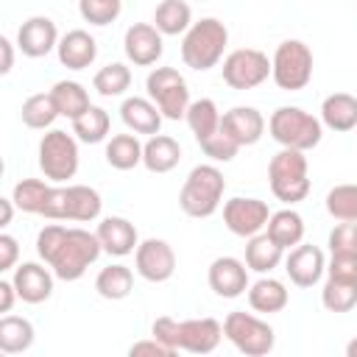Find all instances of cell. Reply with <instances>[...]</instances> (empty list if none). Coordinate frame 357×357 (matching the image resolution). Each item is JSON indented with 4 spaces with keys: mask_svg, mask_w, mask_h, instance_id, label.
I'll use <instances>...</instances> for the list:
<instances>
[{
    "mask_svg": "<svg viewBox=\"0 0 357 357\" xmlns=\"http://www.w3.org/2000/svg\"><path fill=\"white\" fill-rule=\"evenodd\" d=\"M220 70L231 89H254L271 78V59L257 47H237L223 59Z\"/></svg>",
    "mask_w": 357,
    "mask_h": 357,
    "instance_id": "8fae6325",
    "label": "cell"
},
{
    "mask_svg": "<svg viewBox=\"0 0 357 357\" xmlns=\"http://www.w3.org/2000/svg\"><path fill=\"white\" fill-rule=\"evenodd\" d=\"M268 131L282 148L312 151L324 137V123L301 106H279L268 120Z\"/></svg>",
    "mask_w": 357,
    "mask_h": 357,
    "instance_id": "5b68a950",
    "label": "cell"
},
{
    "mask_svg": "<svg viewBox=\"0 0 357 357\" xmlns=\"http://www.w3.org/2000/svg\"><path fill=\"white\" fill-rule=\"evenodd\" d=\"M226 178L215 165H195L181 190H178V206L190 218H212L223 201Z\"/></svg>",
    "mask_w": 357,
    "mask_h": 357,
    "instance_id": "3957f363",
    "label": "cell"
},
{
    "mask_svg": "<svg viewBox=\"0 0 357 357\" xmlns=\"http://www.w3.org/2000/svg\"><path fill=\"white\" fill-rule=\"evenodd\" d=\"M198 3H204V0H198Z\"/></svg>",
    "mask_w": 357,
    "mask_h": 357,
    "instance_id": "f5cc1de1",
    "label": "cell"
},
{
    "mask_svg": "<svg viewBox=\"0 0 357 357\" xmlns=\"http://www.w3.org/2000/svg\"><path fill=\"white\" fill-rule=\"evenodd\" d=\"M128 354H131V357H173L176 351H170L165 343H159L156 337H151V340L134 343V346L128 349Z\"/></svg>",
    "mask_w": 357,
    "mask_h": 357,
    "instance_id": "7dc6e473",
    "label": "cell"
},
{
    "mask_svg": "<svg viewBox=\"0 0 357 357\" xmlns=\"http://www.w3.org/2000/svg\"><path fill=\"white\" fill-rule=\"evenodd\" d=\"M50 95H53V100L59 106V114L61 117H70V120L81 117L92 106L89 103V92L78 81H56L53 89H50Z\"/></svg>",
    "mask_w": 357,
    "mask_h": 357,
    "instance_id": "836d02e7",
    "label": "cell"
},
{
    "mask_svg": "<svg viewBox=\"0 0 357 357\" xmlns=\"http://www.w3.org/2000/svg\"><path fill=\"white\" fill-rule=\"evenodd\" d=\"M17 257H20V243L17 237H11L8 231L0 234V271H11L17 265Z\"/></svg>",
    "mask_w": 357,
    "mask_h": 357,
    "instance_id": "bcb514c9",
    "label": "cell"
},
{
    "mask_svg": "<svg viewBox=\"0 0 357 357\" xmlns=\"http://www.w3.org/2000/svg\"><path fill=\"white\" fill-rule=\"evenodd\" d=\"M106 162L114 170H134L142 165V142L137 134H114L106 142Z\"/></svg>",
    "mask_w": 357,
    "mask_h": 357,
    "instance_id": "d6a6232c",
    "label": "cell"
},
{
    "mask_svg": "<svg viewBox=\"0 0 357 357\" xmlns=\"http://www.w3.org/2000/svg\"><path fill=\"white\" fill-rule=\"evenodd\" d=\"M153 25L165 36H178L187 33L192 25V8L187 0H162L153 11Z\"/></svg>",
    "mask_w": 357,
    "mask_h": 357,
    "instance_id": "4dcf8cb0",
    "label": "cell"
},
{
    "mask_svg": "<svg viewBox=\"0 0 357 357\" xmlns=\"http://www.w3.org/2000/svg\"><path fill=\"white\" fill-rule=\"evenodd\" d=\"M20 117H22V123H25L28 128L45 131V128H50L53 120L61 117V114H59V106H56V100H53L50 92H36V95H31V98L22 103Z\"/></svg>",
    "mask_w": 357,
    "mask_h": 357,
    "instance_id": "d590c367",
    "label": "cell"
},
{
    "mask_svg": "<svg viewBox=\"0 0 357 357\" xmlns=\"http://www.w3.org/2000/svg\"><path fill=\"white\" fill-rule=\"evenodd\" d=\"M321 304L329 312H349L357 307V279H337L326 276L321 290Z\"/></svg>",
    "mask_w": 357,
    "mask_h": 357,
    "instance_id": "e575fe53",
    "label": "cell"
},
{
    "mask_svg": "<svg viewBox=\"0 0 357 357\" xmlns=\"http://www.w3.org/2000/svg\"><path fill=\"white\" fill-rule=\"evenodd\" d=\"M92 86L100 98H120L131 86V70L123 61H112L95 73Z\"/></svg>",
    "mask_w": 357,
    "mask_h": 357,
    "instance_id": "74e56055",
    "label": "cell"
},
{
    "mask_svg": "<svg viewBox=\"0 0 357 357\" xmlns=\"http://www.w3.org/2000/svg\"><path fill=\"white\" fill-rule=\"evenodd\" d=\"M271 209L265 201L259 198H245V195H234L223 204V223L231 234L237 237H254L268 226Z\"/></svg>",
    "mask_w": 357,
    "mask_h": 357,
    "instance_id": "7c38bea8",
    "label": "cell"
},
{
    "mask_svg": "<svg viewBox=\"0 0 357 357\" xmlns=\"http://www.w3.org/2000/svg\"><path fill=\"white\" fill-rule=\"evenodd\" d=\"M39 170L47 181L64 184L78 173V137L50 128L39 139Z\"/></svg>",
    "mask_w": 357,
    "mask_h": 357,
    "instance_id": "9c48e42d",
    "label": "cell"
},
{
    "mask_svg": "<svg viewBox=\"0 0 357 357\" xmlns=\"http://www.w3.org/2000/svg\"><path fill=\"white\" fill-rule=\"evenodd\" d=\"M321 123L329 131H351L357 128V98L349 92H332L321 103Z\"/></svg>",
    "mask_w": 357,
    "mask_h": 357,
    "instance_id": "d4e9b609",
    "label": "cell"
},
{
    "mask_svg": "<svg viewBox=\"0 0 357 357\" xmlns=\"http://www.w3.org/2000/svg\"><path fill=\"white\" fill-rule=\"evenodd\" d=\"M103 245L98 234L81 229V226H61L47 223L36 234V254L39 259L56 273L61 282H78L89 265L98 262Z\"/></svg>",
    "mask_w": 357,
    "mask_h": 357,
    "instance_id": "6da1fadb",
    "label": "cell"
},
{
    "mask_svg": "<svg viewBox=\"0 0 357 357\" xmlns=\"http://www.w3.org/2000/svg\"><path fill=\"white\" fill-rule=\"evenodd\" d=\"M53 279L56 273L39 262H22L14 268V287H17V296L25 301V304H42L53 296Z\"/></svg>",
    "mask_w": 357,
    "mask_h": 357,
    "instance_id": "ac0fdd59",
    "label": "cell"
},
{
    "mask_svg": "<svg viewBox=\"0 0 357 357\" xmlns=\"http://www.w3.org/2000/svg\"><path fill=\"white\" fill-rule=\"evenodd\" d=\"M95 290L106 301H123V298H128L131 290H134V273H131V268L128 265H120V262L100 268V273L95 279Z\"/></svg>",
    "mask_w": 357,
    "mask_h": 357,
    "instance_id": "f546056e",
    "label": "cell"
},
{
    "mask_svg": "<svg viewBox=\"0 0 357 357\" xmlns=\"http://www.w3.org/2000/svg\"><path fill=\"white\" fill-rule=\"evenodd\" d=\"M100 209H103V198H100L98 190H92L86 184H67V187H53L50 184L42 218L89 223V220L100 218Z\"/></svg>",
    "mask_w": 357,
    "mask_h": 357,
    "instance_id": "277c9868",
    "label": "cell"
},
{
    "mask_svg": "<svg viewBox=\"0 0 357 357\" xmlns=\"http://www.w3.org/2000/svg\"><path fill=\"white\" fill-rule=\"evenodd\" d=\"M201 145V151L212 159V162H231L234 156H237V151H240V145L223 131V128H218L212 137H206L204 142H198Z\"/></svg>",
    "mask_w": 357,
    "mask_h": 357,
    "instance_id": "7bdbcfd3",
    "label": "cell"
},
{
    "mask_svg": "<svg viewBox=\"0 0 357 357\" xmlns=\"http://www.w3.org/2000/svg\"><path fill=\"white\" fill-rule=\"evenodd\" d=\"M346 357H357V337H351L346 343Z\"/></svg>",
    "mask_w": 357,
    "mask_h": 357,
    "instance_id": "816d5d0a",
    "label": "cell"
},
{
    "mask_svg": "<svg viewBox=\"0 0 357 357\" xmlns=\"http://www.w3.org/2000/svg\"><path fill=\"white\" fill-rule=\"evenodd\" d=\"M120 120L126 123L128 131L145 134V137H153L162 128V112L151 98H137V95L126 98L120 103Z\"/></svg>",
    "mask_w": 357,
    "mask_h": 357,
    "instance_id": "603a6c76",
    "label": "cell"
},
{
    "mask_svg": "<svg viewBox=\"0 0 357 357\" xmlns=\"http://www.w3.org/2000/svg\"><path fill=\"white\" fill-rule=\"evenodd\" d=\"M14 206H17L14 198H0V212H3V215H0V226H3V229L11 223V218H14Z\"/></svg>",
    "mask_w": 357,
    "mask_h": 357,
    "instance_id": "f907efd6",
    "label": "cell"
},
{
    "mask_svg": "<svg viewBox=\"0 0 357 357\" xmlns=\"http://www.w3.org/2000/svg\"><path fill=\"white\" fill-rule=\"evenodd\" d=\"M223 340V324L215 318H187L181 321V351L209 354Z\"/></svg>",
    "mask_w": 357,
    "mask_h": 357,
    "instance_id": "44dd1931",
    "label": "cell"
},
{
    "mask_svg": "<svg viewBox=\"0 0 357 357\" xmlns=\"http://www.w3.org/2000/svg\"><path fill=\"white\" fill-rule=\"evenodd\" d=\"M59 31H56V22L45 14H33L28 17L20 31H17V47L22 50V56L28 59H42L47 56L53 47H59Z\"/></svg>",
    "mask_w": 357,
    "mask_h": 357,
    "instance_id": "9a60e30c",
    "label": "cell"
},
{
    "mask_svg": "<svg viewBox=\"0 0 357 357\" xmlns=\"http://www.w3.org/2000/svg\"><path fill=\"white\" fill-rule=\"evenodd\" d=\"M56 53H59V61L67 70H86L98 59V42H95V36L89 31L73 28L59 39Z\"/></svg>",
    "mask_w": 357,
    "mask_h": 357,
    "instance_id": "7402d4cb",
    "label": "cell"
},
{
    "mask_svg": "<svg viewBox=\"0 0 357 357\" xmlns=\"http://www.w3.org/2000/svg\"><path fill=\"white\" fill-rule=\"evenodd\" d=\"M134 268L145 282H167L176 273V251L167 240L148 237L134 251Z\"/></svg>",
    "mask_w": 357,
    "mask_h": 357,
    "instance_id": "4fadbf2b",
    "label": "cell"
},
{
    "mask_svg": "<svg viewBox=\"0 0 357 357\" xmlns=\"http://www.w3.org/2000/svg\"><path fill=\"white\" fill-rule=\"evenodd\" d=\"M220 117H223V114L218 112V103H215L212 98H198V100H192V103L187 106V114H184V120H187V126H190L195 142H204L206 137H212V134L220 128Z\"/></svg>",
    "mask_w": 357,
    "mask_h": 357,
    "instance_id": "1f68e13d",
    "label": "cell"
},
{
    "mask_svg": "<svg viewBox=\"0 0 357 357\" xmlns=\"http://www.w3.org/2000/svg\"><path fill=\"white\" fill-rule=\"evenodd\" d=\"M123 11V0H78V14L89 25H112Z\"/></svg>",
    "mask_w": 357,
    "mask_h": 357,
    "instance_id": "60d3db41",
    "label": "cell"
},
{
    "mask_svg": "<svg viewBox=\"0 0 357 357\" xmlns=\"http://www.w3.org/2000/svg\"><path fill=\"white\" fill-rule=\"evenodd\" d=\"M265 234L282 245L284 251L296 248L301 240H304V218L296 212V209H279V212H271L268 218V226H265Z\"/></svg>",
    "mask_w": 357,
    "mask_h": 357,
    "instance_id": "4316f807",
    "label": "cell"
},
{
    "mask_svg": "<svg viewBox=\"0 0 357 357\" xmlns=\"http://www.w3.org/2000/svg\"><path fill=\"white\" fill-rule=\"evenodd\" d=\"M229 45V28L218 17H201L190 25V31L181 39V59L190 70L206 73L212 70Z\"/></svg>",
    "mask_w": 357,
    "mask_h": 357,
    "instance_id": "7a4b0ae2",
    "label": "cell"
},
{
    "mask_svg": "<svg viewBox=\"0 0 357 357\" xmlns=\"http://www.w3.org/2000/svg\"><path fill=\"white\" fill-rule=\"evenodd\" d=\"M290 301V293L284 287V282L273 279V276H262L254 284H248V304L254 312H282Z\"/></svg>",
    "mask_w": 357,
    "mask_h": 357,
    "instance_id": "484cf974",
    "label": "cell"
},
{
    "mask_svg": "<svg viewBox=\"0 0 357 357\" xmlns=\"http://www.w3.org/2000/svg\"><path fill=\"white\" fill-rule=\"evenodd\" d=\"M206 282L220 298H237L248 293V265L237 257H218L206 271Z\"/></svg>",
    "mask_w": 357,
    "mask_h": 357,
    "instance_id": "2e32d148",
    "label": "cell"
},
{
    "mask_svg": "<svg viewBox=\"0 0 357 357\" xmlns=\"http://www.w3.org/2000/svg\"><path fill=\"white\" fill-rule=\"evenodd\" d=\"M14 298H20V296H17L14 282H11V279H0V312H3V315H6V312H11Z\"/></svg>",
    "mask_w": 357,
    "mask_h": 357,
    "instance_id": "c3c4849f",
    "label": "cell"
},
{
    "mask_svg": "<svg viewBox=\"0 0 357 357\" xmlns=\"http://www.w3.org/2000/svg\"><path fill=\"white\" fill-rule=\"evenodd\" d=\"M326 212L335 220L357 223V184H335L326 192Z\"/></svg>",
    "mask_w": 357,
    "mask_h": 357,
    "instance_id": "ab89813d",
    "label": "cell"
},
{
    "mask_svg": "<svg viewBox=\"0 0 357 357\" xmlns=\"http://www.w3.org/2000/svg\"><path fill=\"white\" fill-rule=\"evenodd\" d=\"M220 128L240 148H245V145H257L262 139V134H265V117L254 106H231L229 112H223Z\"/></svg>",
    "mask_w": 357,
    "mask_h": 357,
    "instance_id": "d6986e66",
    "label": "cell"
},
{
    "mask_svg": "<svg viewBox=\"0 0 357 357\" xmlns=\"http://www.w3.org/2000/svg\"><path fill=\"white\" fill-rule=\"evenodd\" d=\"M326 276H337V279H357V257H343V254H332L326 262Z\"/></svg>",
    "mask_w": 357,
    "mask_h": 357,
    "instance_id": "f6af8a7d",
    "label": "cell"
},
{
    "mask_svg": "<svg viewBox=\"0 0 357 357\" xmlns=\"http://www.w3.org/2000/svg\"><path fill=\"white\" fill-rule=\"evenodd\" d=\"M33 324L22 315H11L6 312L0 318V351L3 354H22L33 346Z\"/></svg>",
    "mask_w": 357,
    "mask_h": 357,
    "instance_id": "f1b7e54d",
    "label": "cell"
},
{
    "mask_svg": "<svg viewBox=\"0 0 357 357\" xmlns=\"http://www.w3.org/2000/svg\"><path fill=\"white\" fill-rule=\"evenodd\" d=\"M282 259H284V248L276 245L265 231L248 237V243H245V265H248V271L265 276L273 268H279Z\"/></svg>",
    "mask_w": 357,
    "mask_h": 357,
    "instance_id": "83f0119b",
    "label": "cell"
},
{
    "mask_svg": "<svg viewBox=\"0 0 357 357\" xmlns=\"http://www.w3.org/2000/svg\"><path fill=\"white\" fill-rule=\"evenodd\" d=\"M312 50L301 39H284L279 42L273 59H271V78L284 92H298L312 81Z\"/></svg>",
    "mask_w": 357,
    "mask_h": 357,
    "instance_id": "52a82bcc",
    "label": "cell"
},
{
    "mask_svg": "<svg viewBox=\"0 0 357 357\" xmlns=\"http://www.w3.org/2000/svg\"><path fill=\"white\" fill-rule=\"evenodd\" d=\"M0 53H3V61H0V73L8 75L11 67H14V45L8 36H0Z\"/></svg>",
    "mask_w": 357,
    "mask_h": 357,
    "instance_id": "681fc988",
    "label": "cell"
},
{
    "mask_svg": "<svg viewBox=\"0 0 357 357\" xmlns=\"http://www.w3.org/2000/svg\"><path fill=\"white\" fill-rule=\"evenodd\" d=\"M145 89L167 120H181L187 114V106L192 103L187 78L176 67H153L145 78Z\"/></svg>",
    "mask_w": 357,
    "mask_h": 357,
    "instance_id": "30bf717a",
    "label": "cell"
},
{
    "mask_svg": "<svg viewBox=\"0 0 357 357\" xmlns=\"http://www.w3.org/2000/svg\"><path fill=\"white\" fill-rule=\"evenodd\" d=\"M268 181L271 192L282 204H298L310 195V173H307V156L296 148H282L271 156L268 165Z\"/></svg>",
    "mask_w": 357,
    "mask_h": 357,
    "instance_id": "8992f818",
    "label": "cell"
},
{
    "mask_svg": "<svg viewBox=\"0 0 357 357\" xmlns=\"http://www.w3.org/2000/svg\"><path fill=\"white\" fill-rule=\"evenodd\" d=\"M329 254H343V257H357V223L351 220H340L332 231H329Z\"/></svg>",
    "mask_w": 357,
    "mask_h": 357,
    "instance_id": "b9f144b4",
    "label": "cell"
},
{
    "mask_svg": "<svg viewBox=\"0 0 357 357\" xmlns=\"http://www.w3.org/2000/svg\"><path fill=\"white\" fill-rule=\"evenodd\" d=\"M47 190H50V184L42 178H22L14 184L11 198H14L17 209H22L28 215H42L45 201H47Z\"/></svg>",
    "mask_w": 357,
    "mask_h": 357,
    "instance_id": "f35d334b",
    "label": "cell"
},
{
    "mask_svg": "<svg viewBox=\"0 0 357 357\" xmlns=\"http://www.w3.org/2000/svg\"><path fill=\"white\" fill-rule=\"evenodd\" d=\"M223 337L245 357H265L268 351H273V343H276L273 326L257 318L254 312H243V310H234L226 315Z\"/></svg>",
    "mask_w": 357,
    "mask_h": 357,
    "instance_id": "ba28073f",
    "label": "cell"
},
{
    "mask_svg": "<svg viewBox=\"0 0 357 357\" xmlns=\"http://www.w3.org/2000/svg\"><path fill=\"white\" fill-rule=\"evenodd\" d=\"M284 271L290 276V282L296 287H312L321 282L324 271H326V257L318 245H307V243H298L296 248L287 251L284 257Z\"/></svg>",
    "mask_w": 357,
    "mask_h": 357,
    "instance_id": "e0dca14e",
    "label": "cell"
},
{
    "mask_svg": "<svg viewBox=\"0 0 357 357\" xmlns=\"http://www.w3.org/2000/svg\"><path fill=\"white\" fill-rule=\"evenodd\" d=\"M151 337H156L159 343H165L170 351H181V321H176L170 315L156 318L153 326H151Z\"/></svg>",
    "mask_w": 357,
    "mask_h": 357,
    "instance_id": "ee69618b",
    "label": "cell"
},
{
    "mask_svg": "<svg viewBox=\"0 0 357 357\" xmlns=\"http://www.w3.org/2000/svg\"><path fill=\"white\" fill-rule=\"evenodd\" d=\"M109 128H112V117H109V112L100 109V106H89L81 117L73 120V134H75L81 142H89V145L103 142V139L109 137Z\"/></svg>",
    "mask_w": 357,
    "mask_h": 357,
    "instance_id": "8d00e7d4",
    "label": "cell"
},
{
    "mask_svg": "<svg viewBox=\"0 0 357 357\" xmlns=\"http://www.w3.org/2000/svg\"><path fill=\"white\" fill-rule=\"evenodd\" d=\"M162 31L151 22H134L128 25L126 36H123V50H126V59L137 67H151L162 59L165 53V42H162Z\"/></svg>",
    "mask_w": 357,
    "mask_h": 357,
    "instance_id": "5bb4252c",
    "label": "cell"
},
{
    "mask_svg": "<svg viewBox=\"0 0 357 357\" xmlns=\"http://www.w3.org/2000/svg\"><path fill=\"white\" fill-rule=\"evenodd\" d=\"M100 245L106 254L112 257H128L137 251L139 245V234H137V226L128 220V218H120V215H109L98 223L95 229Z\"/></svg>",
    "mask_w": 357,
    "mask_h": 357,
    "instance_id": "ffe728a7",
    "label": "cell"
},
{
    "mask_svg": "<svg viewBox=\"0 0 357 357\" xmlns=\"http://www.w3.org/2000/svg\"><path fill=\"white\" fill-rule=\"evenodd\" d=\"M181 162V145L178 139L167 134H153L142 142V165L151 173H170Z\"/></svg>",
    "mask_w": 357,
    "mask_h": 357,
    "instance_id": "cb8c5ba5",
    "label": "cell"
}]
</instances>
